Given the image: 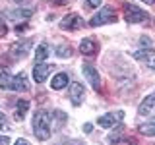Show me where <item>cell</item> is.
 Masks as SVG:
<instances>
[{"instance_id": "obj_30", "label": "cell", "mask_w": 155, "mask_h": 145, "mask_svg": "<svg viewBox=\"0 0 155 145\" xmlns=\"http://www.w3.org/2000/svg\"><path fill=\"white\" fill-rule=\"evenodd\" d=\"M143 2H145V4H153L155 0H143Z\"/></svg>"}, {"instance_id": "obj_13", "label": "cell", "mask_w": 155, "mask_h": 145, "mask_svg": "<svg viewBox=\"0 0 155 145\" xmlns=\"http://www.w3.org/2000/svg\"><path fill=\"white\" fill-rule=\"evenodd\" d=\"M80 52L85 56H93L97 52V43L93 41V39H81L80 43Z\"/></svg>"}, {"instance_id": "obj_20", "label": "cell", "mask_w": 155, "mask_h": 145, "mask_svg": "<svg viewBox=\"0 0 155 145\" xmlns=\"http://www.w3.org/2000/svg\"><path fill=\"white\" fill-rule=\"evenodd\" d=\"M120 132H122V130H116V132H114L113 135H109V141H110V145H116V143H118V137H120Z\"/></svg>"}, {"instance_id": "obj_22", "label": "cell", "mask_w": 155, "mask_h": 145, "mask_svg": "<svg viewBox=\"0 0 155 145\" xmlns=\"http://www.w3.org/2000/svg\"><path fill=\"white\" fill-rule=\"evenodd\" d=\"M54 120H56L58 124L66 122V114H64V112H60V110H56V112H54Z\"/></svg>"}, {"instance_id": "obj_10", "label": "cell", "mask_w": 155, "mask_h": 145, "mask_svg": "<svg viewBox=\"0 0 155 145\" xmlns=\"http://www.w3.org/2000/svg\"><path fill=\"white\" fill-rule=\"evenodd\" d=\"M134 58L136 60H142L147 68H151V70H155V50H138L134 52Z\"/></svg>"}, {"instance_id": "obj_16", "label": "cell", "mask_w": 155, "mask_h": 145, "mask_svg": "<svg viewBox=\"0 0 155 145\" xmlns=\"http://www.w3.org/2000/svg\"><path fill=\"white\" fill-rule=\"evenodd\" d=\"M27 110H29V101L19 99L16 103V120H23V116H25Z\"/></svg>"}, {"instance_id": "obj_27", "label": "cell", "mask_w": 155, "mask_h": 145, "mask_svg": "<svg viewBox=\"0 0 155 145\" xmlns=\"http://www.w3.org/2000/svg\"><path fill=\"white\" fill-rule=\"evenodd\" d=\"M16 145H31V143H29L27 139H18V141H16Z\"/></svg>"}, {"instance_id": "obj_9", "label": "cell", "mask_w": 155, "mask_h": 145, "mask_svg": "<svg viewBox=\"0 0 155 145\" xmlns=\"http://www.w3.org/2000/svg\"><path fill=\"white\" fill-rule=\"evenodd\" d=\"M84 25V21H81V18L78 16V14H68V16L60 21V27L66 29V31H74V29L81 27Z\"/></svg>"}, {"instance_id": "obj_17", "label": "cell", "mask_w": 155, "mask_h": 145, "mask_svg": "<svg viewBox=\"0 0 155 145\" xmlns=\"http://www.w3.org/2000/svg\"><path fill=\"white\" fill-rule=\"evenodd\" d=\"M47 56H48V45L47 43H41L35 50V62H43Z\"/></svg>"}, {"instance_id": "obj_29", "label": "cell", "mask_w": 155, "mask_h": 145, "mask_svg": "<svg viewBox=\"0 0 155 145\" xmlns=\"http://www.w3.org/2000/svg\"><path fill=\"white\" fill-rule=\"evenodd\" d=\"M48 2H52V4H58V6H60V4H66V0H48Z\"/></svg>"}, {"instance_id": "obj_5", "label": "cell", "mask_w": 155, "mask_h": 145, "mask_svg": "<svg viewBox=\"0 0 155 145\" xmlns=\"http://www.w3.org/2000/svg\"><path fill=\"white\" fill-rule=\"evenodd\" d=\"M52 72V64H43V62H37L35 68H33V79L37 83H43V81L48 77V74Z\"/></svg>"}, {"instance_id": "obj_14", "label": "cell", "mask_w": 155, "mask_h": 145, "mask_svg": "<svg viewBox=\"0 0 155 145\" xmlns=\"http://www.w3.org/2000/svg\"><path fill=\"white\" fill-rule=\"evenodd\" d=\"M68 83H70V76L62 72V74H56L54 77H52V81H51V87L58 91V89H64V87H66Z\"/></svg>"}, {"instance_id": "obj_21", "label": "cell", "mask_w": 155, "mask_h": 145, "mask_svg": "<svg viewBox=\"0 0 155 145\" xmlns=\"http://www.w3.org/2000/svg\"><path fill=\"white\" fill-rule=\"evenodd\" d=\"M31 16V10H21V12H14V19L16 18H29Z\"/></svg>"}, {"instance_id": "obj_15", "label": "cell", "mask_w": 155, "mask_h": 145, "mask_svg": "<svg viewBox=\"0 0 155 145\" xmlns=\"http://www.w3.org/2000/svg\"><path fill=\"white\" fill-rule=\"evenodd\" d=\"M14 91H29V79L25 74H18L14 76Z\"/></svg>"}, {"instance_id": "obj_4", "label": "cell", "mask_w": 155, "mask_h": 145, "mask_svg": "<svg viewBox=\"0 0 155 145\" xmlns=\"http://www.w3.org/2000/svg\"><path fill=\"white\" fill-rule=\"evenodd\" d=\"M124 18L128 19L130 23H140V21H145V19H147V12L140 10L138 6H134V4H124Z\"/></svg>"}, {"instance_id": "obj_2", "label": "cell", "mask_w": 155, "mask_h": 145, "mask_svg": "<svg viewBox=\"0 0 155 145\" xmlns=\"http://www.w3.org/2000/svg\"><path fill=\"white\" fill-rule=\"evenodd\" d=\"M116 19H118V18H116V12H114L113 8L107 6V8H101L99 12L91 18L89 25L91 27H99V25H105V23H114Z\"/></svg>"}, {"instance_id": "obj_18", "label": "cell", "mask_w": 155, "mask_h": 145, "mask_svg": "<svg viewBox=\"0 0 155 145\" xmlns=\"http://www.w3.org/2000/svg\"><path fill=\"white\" fill-rule=\"evenodd\" d=\"M138 132L142 135H155V122H149V124H142L138 126Z\"/></svg>"}, {"instance_id": "obj_11", "label": "cell", "mask_w": 155, "mask_h": 145, "mask_svg": "<svg viewBox=\"0 0 155 145\" xmlns=\"http://www.w3.org/2000/svg\"><path fill=\"white\" fill-rule=\"evenodd\" d=\"M29 47H31V41H19V43H16V45H12L10 54H12L14 58H23L29 52Z\"/></svg>"}, {"instance_id": "obj_7", "label": "cell", "mask_w": 155, "mask_h": 145, "mask_svg": "<svg viewBox=\"0 0 155 145\" xmlns=\"http://www.w3.org/2000/svg\"><path fill=\"white\" fill-rule=\"evenodd\" d=\"M84 97H85V87L81 85V83H72L70 85V101H72V105H81L84 103Z\"/></svg>"}, {"instance_id": "obj_24", "label": "cell", "mask_w": 155, "mask_h": 145, "mask_svg": "<svg viewBox=\"0 0 155 145\" xmlns=\"http://www.w3.org/2000/svg\"><path fill=\"white\" fill-rule=\"evenodd\" d=\"M0 130H8V120L4 116V112H0Z\"/></svg>"}, {"instance_id": "obj_23", "label": "cell", "mask_w": 155, "mask_h": 145, "mask_svg": "<svg viewBox=\"0 0 155 145\" xmlns=\"http://www.w3.org/2000/svg\"><path fill=\"white\" fill-rule=\"evenodd\" d=\"M8 33V27H6V21H4V18L0 16V37H4Z\"/></svg>"}, {"instance_id": "obj_3", "label": "cell", "mask_w": 155, "mask_h": 145, "mask_svg": "<svg viewBox=\"0 0 155 145\" xmlns=\"http://www.w3.org/2000/svg\"><path fill=\"white\" fill-rule=\"evenodd\" d=\"M124 120V110H113V112H107L105 116H101L97 120V124L101 128H114L116 124H120Z\"/></svg>"}, {"instance_id": "obj_26", "label": "cell", "mask_w": 155, "mask_h": 145, "mask_svg": "<svg viewBox=\"0 0 155 145\" xmlns=\"http://www.w3.org/2000/svg\"><path fill=\"white\" fill-rule=\"evenodd\" d=\"M87 4H89V6H99V4H101V0H87Z\"/></svg>"}, {"instance_id": "obj_25", "label": "cell", "mask_w": 155, "mask_h": 145, "mask_svg": "<svg viewBox=\"0 0 155 145\" xmlns=\"http://www.w3.org/2000/svg\"><path fill=\"white\" fill-rule=\"evenodd\" d=\"M0 145H10V137H6V135H0Z\"/></svg>"}, {"instance_id": "obj_19", "label": "cell", "mask_w": 155, "mask_h": 145, "mask_svg": "<svg viewBox=\"0 0 155 145\" xmlns=\"http://www.w3.org/2000/svg\"><path fill=\"white\" fill-rule=\"evenodd\" d=\"M72 54H74V50H72L70 47H66V45H60L56 48V56L58 58H70Z\"/></svg>"}, {"instance_id": "obj_6", "label": "cell", "mask_w": 155, "mask_h": 145, "mask_svg": "<svg viewBox=\"0 0 155 145\" xmlns=\"http://www.w3.org/2000/svg\"><path fill=\"white\" fill-rule=\"evenodd\" d=\"M84 76L89 79V83H91V87H93L95 91H101V77H99V72H97L91 64H85V66H84Z\"/></svg>"}, {"instance_id": "obj_28", "label": "cell", "mask_w": 155, "mask_h": 145, "mask_svg": "<svg viewBox=\"0 0 155 145\" xmlns=\"http://www.w3.org/2000/svg\"><path fill=\"white\" fill-rule=\"evenodd\" d=\"M91 130H93V128H91V124H85V126H84V132H85V134H89Z\"/></svg>"}, {"instance_id": "obj_8", "label": "cell", "mask_w": 155, "mask_h": 145, "mask_svg": "<svg viewBox=\"0 0 155 145\" xmlns=\"http://www.w3.org/2000/svg\"><path fill=\"white\" fill-rule=\"evenodd\" d=\"M138 112L142 114V116H155V93L147 95V97L142 101Z\"/></svg>"}, {"instance_id": "obj_12", "label": "cell", "mask_w": 155, "mask_h": 145, "mask_svg": "<svg viewBox=\"0 0 155 145\" xmlns=\"http://www.w3.org/2000/svg\"><path fill=\"white\" fill-rule=\"evenodd\" d=\"M0 87L2 89H12L14 87V76L10 74L8 68L0 66Z\"/></svg>"}, {"instance_id": "obj_1", "label": "cell", "mask_w": 155, "mask_h": 145, "mask_svg": "<svg viewBox=\"0 0 155 145\" xmlns=\"http://www.w3.org/2000/svg\"><path fill=\"white\" fill-rule=\"evenodd\" d=\"M33 134L41 141L51 137V114L47 110H37L33 114Z\"/></svg>"}, {"instance_id": "obj_31", "label": "cell", "mask_w": 155, "mask_h": 145, "mask_svg": "<svg viewBox=\"0 0 155 145\" xmlns=\"http://www.w3.org/2000/svg\"><path fill=\"white\" fill-rule=\"evenodd\" d=\"M16 2H18V4H23V2H25V0H16Z\"/></svg>"}]
</instances>
